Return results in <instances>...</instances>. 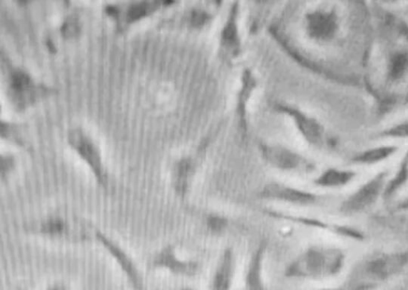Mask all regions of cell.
Segmentation results:
<instances>
[{
    "label": "cell",
    "mask_w": 408,
    "mask_h": 290,
    "mask_svg": "<svg viewBox=\"0 0 408 290\" xmlns=\"http://www.w3.org/2000/svg\"><path fill=\"white\" fill-rule=\"evenodd\" d=\"M206 226L212 233L219 234L225 230L227 220L221 215L211 214L206 219Z\"/></svg>",
    "instance_id": "18"
},
{
    "label": "cell",
    "mask_w": 408,
    "mask_h": 290,
    "mask_svg": "<svg viewBox=\"0 0 408 290\" xmlns=\"http://www.w3.org/2000/svg\"><path fill=\"white\" fill-rule=\"evenodd\" d=\"M50 290H65V289L63 287L55 286L50 289Z\"/></svg>",
    "instance_id": "26"
},
{
    "label": "cell",
    "mask_w": 408,
    "mask_h": 290,
    "mask_svg": "<svg viewBox=\"0 0 408 290\" xmlns=\"http://www.w3.org/2000/svg\"><path fill=\"white\" fill-rule=\"evenodd\" d=\"M354 177V173L336 169L328 170L317 178V185L324 188H338L349 183Z\"/></svg>",
    "instance_id": "13"
},
{
    "label": "cell",
    "mask_w": 408,
    "mask_h": 290,
    "mask_svg": "<svg viewBox=\"0 0 408 290\" xmlns=\"http://www.w3.org/2000/svg\"><path fill=\"white\" fill-rule=\"evenodd\" d=\"M264 154L271 164L279 169H294L300 164L299 155L282 148L264 147Z\"/></svg>",
    "instance_id": "10"
},
{
    "label": "cell",
    "mask_w": 408,
    "mask_h": 290,
    "mask_svg": "<svg viewBox=\"0 0 408 290\" xmlns=\"http://www.w3.org/2000/svg\"><path fill=\"white\" fill-rule=\"evenodd\" d=\"M335 16L328 13H315L309 16V29L311 35L320 39H328L337 30Z\"/></svg>",
    "instance_id": "9"
},
{
    "label": "cell",
    "mask_w": 408,
    "mask_h": 290,
    "mask_svg": "<svg viewBox=\"0 0 408 290\" xmlns=\"http://www.w3.org/2000/svg\"><path fill=\"white\" fill-rule=\"evenodd\" d=\"M344 255L338 249L312 247L294 259L285 271L289 278L320 279L336 275L342 269Z\"/></svg>",
    "instance_id": "1"
},
{
    "label": "cell",
    "mask_w": 408,
    "mask_h": 290,
    "mask_svg": "<svg viewBox=\"0 0 408 290\" xmlns=\"http://www.w3.org/2000/svg\"><path fill=\"white\" fill-rule=\"evenodd\" d=\"M69 142L71 147L85 160L87 165L91 167L95 177L100 185L105 187L106 176L103 169L102 158L96 145L91 139L85 135L82 131L75 130L72 132L69 136Z\"/></svg>",
    "instance_id": "2"
},
{
    "label": "cell",
    "mask_w": 408,
    "mask_h": 290,
    "mask_svg": "<svg viewBox=\"0 0 408 290\" xmlns=\"http://www.w3.org/2000/svg\"><path fill=\"white\" fill-rule=\"evenodd\" d=\"M236 26L234 25L233 21L229 22V24L225 28V32H223V38L227 42H233L236 38Z\"/></svg>",
    "instance_id": "22"
},
{
    "label": "cell",
    "mask_w": 408,
    "mask_h": 290,
    "mask_svg": "<svg viewBox=\"0 0 408 290\" xmlns=\"http://www.w3.org/2000/svg\"><path fill=\"white\" fill-rule=\"evenodd\" d=\"M156 8V2L153 3H142L131 6L127 13L128 22H132L143 18Z\"/></svg>",
    "instance_id": "17"
},
{
    "label": "cell",
    "mask_w": 408,
    "mask_h": 290,
    "mask_svg": "<svg viewBox=\"0 0 408 290\" xmlns=\"http://www.w3.org/2000/svg\"><path fill=\"white\" fill-rule=\"evenodd\" d=\"M396 151L393 146H384L372 148L361 153L355 159L362 164H375L392 155Z\"/></svg>",
    "instance_id": "14"
},
{
    "label": "cell",
    "mask_w": 408,
    "mask_h": 290,
    "mask_svg": "<svg viewBox=\"0 0 408 290\" xmlns=\"http://www.w3.org/2000/svg\"><path fill=\"white\" fill-rule=\"evenodd\" d=\"M408 174L407 166L405 164L403 166L401 167L400 171L398 172V176L395 177L394 180L391 181L388 184V188H386V194L390 195L394 193L396 190H398L401 184H403L405 181L407 180Z\"/></svg>",
    "instance_id": "19"
},
{
    "label": "cell",
    "mask_w": 408,
    "mask_h": 290,
    "mask_svg": "<svg viewBox=\"0 0 408 290\" xmlns=\"http://www.w3.org/2000/svg\"><path fill=\"white\" fill-rule=\"evenodd\" d=\"M385 135L393 137H408V122L396 125L385 132Z\"/></svg>",
    "instance_id": "21"
},
{
    "label": "cell",
    "mask_w": 408,
    "mask_h": 290,
    "mask_svg": "<svg viewBox=\"0 0 408 290\" xmlns=\"http://www.w3.org/2000/svg\"><path fill=\"white\" fill-rule=\"evenodd\" d=\"M155 266L166 268L176 275L192 276L197 271V265L193 261H182L177 258L174 250L167 247L156 256Z\"/></svg>",
    "instance_id": "6"
},
{
    "label": "cell",
    "mask_w": 408,
    "mask_h": 290,
    "mask_svg": "<svg viewBox=\"0 0 408 290\" xmlns=\"http://www.w3.org/2000/svg\"><path fill=\"white\" fill-rule=\"evenodd\" d=\"M206 20V15L200 13H195L192 15V22L194 26H198L204 24Z\"/></svg>",
    "instance_id": "23"
},
{
    "label": "cell",
    "mask_w": 408,
    "mask_h": 290,
    "mask_svg": "<svg viewBox=\"0 0 408 290\" xmlns=\"http://www.w3.org/2000/svg\"><path fill=\"white\" fill-rule=\"evenodd\" d=\"M260 197L266 199L300 206L311 205L317 200L314 194L278 183L269 184L265 187L261 192Z\"/></svg>",
    "instance_id": "4"
},
{
    "label": "cell",
    "mask_w": 408,
    "mask_h": 290,
    "mask_svg": "<svg viewBox=\"0 0 408 290\" xmlns=\"http://www.w3.org/2000/svg\"><path fill=\"white\" fill-rule=\"evenodd\" d=\"M106 13L110 16L116 17L119 15V11L117 8L114 7H112V6H109V7L106 8Z\"/></svg>",
    "instance_id": "24"
},
{
    "label": "cell",
    "mask_w": 408,
    "mask_h": 290,
    "mask_svg": "<svg viewBox=\"0 0 408 290\" xmlns=\"http://www.w3.org/2000/svg\"><path fill=\"white\" fill-rule=\"evenodd\" d=\"M165 4H171L173 3V1H165Z\"/></svg>",
    "instance_id": "29"
},
{
    "label": "cell",
    "mask_w": 408,
    "mask_h": 290,
    "mask_svg": "<svg viewBox=\"0 0 408 290\" xmlns=\"http://www.w3.org/2000/svg\"><path fill=\"white\" fill-rule=\"evenodd\" d=\"M191 170V163L186 159L181 160L176 166L173 187L176 193L181 198L186 197L188 192Z\"/></svg>",
    "instance_id": "12"
},
{
    "label": "cell",
    "mask_w": 408,
    "mask_h": 290,
    "mask_svg": "<svg viewBox=\"0 0 408 290\" xmlns=\"http://www.w3.org/2000/svg\"><path fill=\"white\" fill-rule=\"evenodd\" d=\"M96 237L104 247L107 249L109 252L113 255L117 262L120 264L122 270L126 273L128 277L130 278L133 286L138 290H142V283L139 280V273L137 270L135 265L133 264V261L127 255L124 250H123L119 245L113 241L105 236L103 233L97 232Z\"/></svg>",
    "instance_id": "7"
},
{
    "label": "cell",
    "mask_w": 408,
    "mask_h": 290,
    "mask_svg": "<svg viewBox=\"0 0 408 290\" xmlns=\"http://www.w3.org/2000/svg\"><path fill=\"white\" fill-rule=\"evenodd\" d=\"M180 290H197V289H195L194 287H183Z\"/></svg>",
    "instance_id": "27"
},
{
    "label": "cell",
    "mask_w": 408,
    "mask_h": 290,
    "mask_svg": "<svg viewBox=\"0 0 408 290\" xmlns=\"http://www.w3.org/2000/svg\"><path fill=\"white\" fill-rule=\"evenodd\" d=\"M47 45H48V47H49V48L50 49V52L54 53L56 52V49H55V47H54V45H53L52 42V41H48L47 42Z\"/></svg>",
    "instance_id": "25"
},
{
    "label": "cell",
    "mask_w": 408,
    "mask_h": 290,
    "mask_svg": "<svg viewBox=\"0 0 408 290\" xmlns=\"http://www.w3.org/2000/svg\"><path fill=\"white\" fill-rule=\"evenodd\" d=\"M265 252V245H261L251 257L245 273V290H266L264 277Z\"/></svg>",
    "instance_id": "8"
},
{
    "label": "cell",
    "mask_w": 408,
    "mask_h": 290,
    "mask_svg": "<svg viewBox=\"0 0 408 290\" xmlns=\"http://www.w3.org/2000/svg\"><path fill=\"white\" fill-rule=\"evenodd\" d=\"M10 87L19 105H25L32 99L33 86L29 76L25 72L15 71L10 77Z\"/></svg>",
    "instance_id": "11"
},
{
    "label": "cell",
    "mask_w": 408,
    "mask_h": 290,
    "mask_svg": "<svg viewBox=\"0 0 408 290\" xmlns=\"http://www.w3.org/2000/svg\"><path fill=\"white\" fill-rule=\"evenodd\" d=\"M317 290H338V289H317Z\"/></svg>",
    "instance_id": "28"
},
{
    "label": "cell",
    "mask_w": 408,
    "mask_h": 290,
    "mask_svg": "<svg viewBox=\"0 0 408 290\" xmlns=\"http://www.w3.org/2000/svg\"><path fill=\"white\" fill-rule=\"evenodd\" d=\"M80 30V25H78V22L74 18V17H70V18L64 22L63 27H61V33H63V37L66 38L75 37L78 35Z\"/></svg>",
    "instance_id": "20"
},
{
    "label": "cell",
    "mask_w": 408,
    "mask_h": 290,
    "mask_svg": "<svg viewBox=\"0 0 408 290\" xmlns=\"http://www.w3.org/2000/svg\"><path fill=\"white\" fill-rule=\"evenodd\" d=\"M40 231L50 237H60L67 231V224L60 218H52L42 223Z\"/></svg>",
    "instance_id": "15"
},
{
    "label": "cell",
    "mask_w": 408,
    "mask_h": 290,
    "mask_svg": "<svg viewBox=\"0 0 408 290\" xmlns=\"http://www.w3.org/2000/svg\"><path fill=\"white\" fill-rule=\"evenodd\" d=\"M384 182V176L379 175L372 178L356 192L345 201L342 210L345 213L354 214L370 208L381 194Z\"/></svg>",
    "instance_id": "3"
},
{
    "label": "cell",
    "mask_w": 408,
    "mask_h": 290,
    "mask_svg": "<svg viewBox=\"0 0 408 290\" xmlns=\"http://www.w3.org/2000/svg\"><path fill=\"white\" fill-rule=\"evenodd\" d=\"M236 257L226 249L220 257L210 282L209 290H232L236 276Z\"/></svg>",
    "instance_id": "5"
},
{
    "label": "cell",
    "mask_w": 408,
    "mask_h": 290,
    "mask_svg": "<svg viewBox=\"0 0 408 290\" xmlns=\"http://www.w3.org/2000/svg\"><path fill=\"white\" fill-rule=\"evenodd\" d=\"M408 66L407 55L403 53L395 54L389 64L390 77L393 80L400 79L405 75Z\"/></svg>",
    "instance_id": "16"
}]
</instances>
